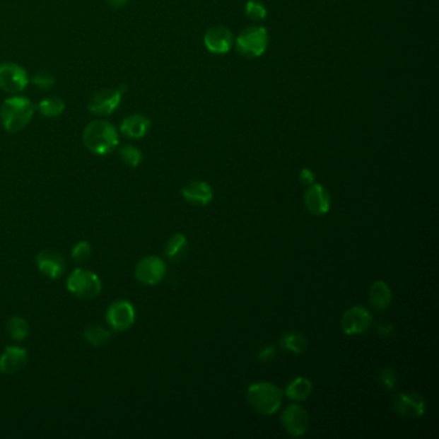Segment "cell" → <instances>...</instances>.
<instances>
[{
	"label": "cell",
	"instance_id": "cell-1",
	"mask_svg": "<svg viewBox=\"0 0 439 439\" xmlns=\"http://www.w3.org/2000/svg\"><path fill=\"white\" fill-rule=\"evenodd\" d=\"M83 142L94 155L105 156L115 151L119 146L117 130L108 122L94 120L88 124L83 131Z\"/></svg>",
	"mask_w": 439,
	"mask_h": 439
},
{
	"label": "cell",
	"instance_id": "cell-2",
	"mask_svg": "<svg viewBox=\"0 0 439 439\" xmlns=\"http://www.w3.org/2000/svg\"><path fill=\"white\" fill-rule=\"evenodd\" d=\"M35 108L25 97H11L3 102L0 119L8 133H18L25 129L34 117Z\"/></svg>",
	"mask_w": 439,
	"mask_h": 439
},
{
	"label": "cell",
	"instance_id": "cell-3",
	"mask_svg": "<svg viewBox=\"0 0 439 439\" xmlns=\"http://www.w3.org/2000/svg\"><path fill=\"white\" fill-rule=\"evenodd\" d=\"M283 392L272 382L252 384L246 392V399L254 410L262 415H274L281 407Z\"/></svg>",
	"mask_w": 439,
	"mask_h": 439
},
{
	"label": "cell",
	"instance_id": "cell-4",
	"mask_svg": "<svg viewBox=\"0 0 439 439\" xmlns=\"http://www.w3.org/2000/svg\"><path fill=\"white\" fill-rule=\"evenodd\" d=\"M67 290L80 299H93L100 295L102 282L92 271L78 268L67 279Z\"/></svg>",
	"mask_w": 439,
	"mask_h": 439
},
{
	"label": "cell",
	"instance_id": "cell-5",
	"mask_svg": "<svg viewBox=\"0 0 439 439\" xmlns=\"http://www.w3.org/2000/svg\"><path fill=\"white\" fill-rule=\"evenodd\" d=\"M268 33L262 26H252L242 31L236 40V49L246 58L260 57L268 47Z\"/></svg>",
	"mask_w": 439,
	"mask_h": 439
},
{
	"label": "cell",
	"instance_id": "cell-6",
	"mask_svg": "<svg viewBox=\"0 0 439 439\" xmlns=\"http://www.w3.org/2000/svg\"><path fill=\"white\" fill-rule=\"evenodd\" d=\"M127 88L122 86L117 89H101L90 97L88 108L95 115L108 116L120 106Z\"/></svg>",
	"mask_w": 439,
	"mask_h": 439
},
{
	"label": "cell",
	"instance_id": "cell-7",
	"mask_svg": "<svg viewBox=\"0 0 439 439\" xmlns=\"http://www.w3.org/2000/svg\"><path fill=\"white\" fill-rule=\"evenodd\" d=\"M373 313L363 305H354L346 310L341 317V330L346 335H360L368 332L373 324Z\"/></svg>",
	"mask_w": 439,
	"mask_h": 439
},
{
	"label": "cell",
	"instance_id": "cell-8",
	"mask_svg": "<svg viewBox=\"0 0 439 439\" xmlns=\"http://www.w3.org/2000/svg\"><path fill=\"white\" fill-rule=\"evenodd\" d=\"M28 71L16 64L0 65V89L7 93H21L29 86Z\"/></svg>",
	"mask_w": 439,
	"mask_h": 439
},
{
	"label": "cell",
	"instance_id": "cell-9",
	"mask_svg": "<svg viewBox=\"0 0 439 439\" xmlns=\"http://www.w3.org/2000/svg\"><path fill=\"white\" fill-rule=\"evenodd\" d=\"M106 320L115 332H125L136 322V310L131 303L117 300L108 307Z\"/></svg>",
	"mask_w": 439,
	"mask_h": 439
},
{
	"label": "cell",
	"instance_id": "cell-10",
	"mask_svg": "<svg viewBox=\"0 0 439 439\" xmlns=\"http://www.w3.org/2000/svg\"><path fill=\"white\" fill-rule=\"evenodd\" d=\"M394 411L404 418H420L425 414L426 404L423 396L415 392L398 393L393 401Z\"/></svg>",
	"mask_w": 439,
	"mask_h": 439
},
{
	"label": "cell",
	"instance_id": "cell-11",
	"mask_svg": "<svg viewBox=\"0 0 439 439\" xmlns=\"http://www.w3.org/2000/svg\"><path fill=\"white\" fill-rule=\"evenodd\" d=\"M165 274V262L155 255L146 257L136 267V277L138 281L150 286L158 285V282L163 281Z\"/></svg>",
	"mask_w": 439,
	"mask_h": 439
},
{
	"label": "cell",
	"instance_id": "cell-12",
	"mask_svg": "<svg viewBox=\"0 0 439 439\" xmlns=\"http://www.w3.org/2000/svg\"><path fill=\"white\" fill-rule=\"evenodd\" d=\"M281 424L283 429L293 437H302L305 434L310 424V418L307 411L300 404H290L282 412Z\"/></svg>",
	"mask_w": 439,
	"mask_h": 439
},
{
	"label": "cell",
	"instance_id": "cell-13",
	"mask_svg": "<svg viewBox=\"0 0 439 439\" xmlns=\"http://www.w3.org/2000/svg\"><path fill=\"white\" fill-rule=\"evenodd\" d=\"M304 205L310 214L324 216L332 209V197L324 186L313 183L304 194Z\"/></svg>",
	"mask_w": 439,
	"mask_h": 439
},
{
	"label": "cell",
	"instance_id": "cell-14",
	"mask_svg": "<svg viewBox=\"0 0 439 439\" xmlns=\"http://www.w3.org/2000/svg\"><path fill=\"white\" fill-rule=\"evenodd\" d=\"M183 199L194 206H206L214 199V191L205 180H192L182 188Z\"/></svg>",
	"mask_w": 439,
	"mask_h": 439
},
{
	"label": "cell",
	"instance_id": "cell-15",
	"mask_svg": "<svg viewBox=\"0 0 439 439\" xmlns=\"http://www.w3.org/2000/svg\"><path fill=\"white\" fill-rule=\"evenodd\" d=\"M204 43L211 53L224 54L230 52L233 45V36L226 26H214L206 31L204 36Z\"/></svg>",
	"mask_w": 439,
	"mask_h": 439
},
{
	"label": "cell",
	"instance_id": "cell-16",
	"mask_svg": "<svg viewBox=\"0 0 439 439\" xmlns=\"http://www.w3.org/2000/svg\"><path fill=\"white\" fill-rule=\"evenodd\" d=\"M37 268L42 274L52 280H57L65 274V259L59 252L54 250H44L36 257Z\"/></svg>",
	"mask_w": 439,
	"mask_h": 439
},
{
	"label": "cell",
	"instance_id": "cell-17",
	"mask_svg": "<svg viewBox=\"0 0 439 439\" xmlns=\"http://www.w3.org/2000/svg\"><path fill=\"white\" fill-rule=\"evenodd\" d=\"M28 363V352L20 346H7L0 357V371L12 375L20 373Z\"/></svg>",
	"mask_w": 439,
	"mask_h": 439
},
{
	"label": "cell",
	"instance_id": "cell-18",
	"mask_svg": "<svg viewBox=\"0 0 439 439\" xmlns=\"http://www.w3.org/2000/svg\"><path fill=\"white\" fill-rule=\"evenodd\" d=\"M151 128V122L141 114L130 115L125 117L120 125V131L125 137L139 139L144 138Z\"/></svg>",
	"mask_w": 439,
	"mask_h": 439
},
{
	"label": "cell",
	"instance_id": "cell-19",
	"mask_svg": "<svg viewBox=\"0 0 439 439\" xmlns=\"http://www.w3.org/2000/svg\"><path fill=\"white\" fill-rule=\"evenodd\" d=\"M368 298L375 310H387L392 302V290L387 282L375 281L368 290Z\"/></svg>",
	"mask_w": 439,
	"mask_h": 439
},
{
	"label": "cell",
	"instance_id": "cell-20",
	"mask_svg": "<svg viewBox=\"0 0 439 439\" xmlns=\"http://www.w3.org/2000/svg\"><path fill=\"white\" fill-rule=\"evenodd\" d=\"M312 389L313 387H312V382L310 379H307L304 376H299V377H296L294 380L288 382V387L285 389V396L291 401L303 402L310 396Z\"/></svg>",
	"mask_w": 439,
	"mask_h": 439
},
{
	"label": "cell",
	"instance_id": "cell-21",
	"mask_svg": "<svg viewBox=\"0 0 439 439\" xmlns=\"http://www.w3.org/2000/svg\"><path fill=\"white\" fill-rule=\"evenodd\" d=\"M188 252V241L185 235L175 233L174 236L169 238L166 244L165 254L168 259L170 262H180L186 258Z\"/></svg>",
	"mask_w": 439,
	"mask_h": 439
},
{
	"label": "cell",
	"instance_id": "cell-22",
	"mask_svg": "<svg viewBox=\"0 0 439 439\" xmlns=\"http://www.w3.org/2000/svg\"><path fill=\"white\" fill-rule=\"evenodd\" d=\"M307 338L299 332H285L280 339V346L283 351L293 354H302L307 351Z\"/></svg>",
	"mask_w": 439,
	"mask_h": 439
},
{
	"label": "cell",
	"instance_id": "cell-23",
	"mask_svg": "<svg viewBox=\"0 0 439 439\" xmlns=\"http://www.w3.org/2000/svg\"><path fill=\"white\" fill-rule=\"evenodd\" d=\"M37 110L45 117H58L65 111V102L59 97H47L37 103Z\"/></svg>",
	"mask_w": 439,
	"mask_h": 439
},
{
	"label": "cell",
	"instance_id": "cell-24",
	"mask_svg": "<svg viewBox=\"0 0 439 439\" xmlns=\"http://www.w3.org/2000/svg\"><path fill=\"white\" fill-rule=\"evenodd\" d=\"M84 338L90 346H102L110 340L111 334L101 324H90L84 332Z\"/></svg>",
	"mask_w": 439,
	"mask_h": 439
},
{
	"label": "cell",
	"instance_id": "cell-25",
	"mask_svg": "<svg viewBox=\"0 0 439 439\" xmlns=\"http://www.w3.org/2000/svg\"><path fill=\"white\" fill-rule=\"evenodd\" d=\"M8 335L15 340H25L29 335V324L21 317H13L7 326Z\"/></svg>",
	"mask_w": 439,
	"mask_h": 439
},
{
	"label": "cell",
	"instance_id": "cell-26",
	"mask_svg": "<svg viewBox=\"0 0 439 439\" xmlns=\"http://www.w3.org/2000/svg\"><path fill=\"white\" fill-rule=\"evenodd\" d=\"M120 158L125 165L130 166V168H137L142 163L144 155H142V152L138 150L137 147H134L131 144H127L120 148Z\"/></svg>",
	"mask_w": 439,
	"mask_h": 439
},
{
	"label": "cell",
	"instance_id": "cell-27",
	"mask_svg": "<svg viewBox=\"0 0 439 439\" xmlns=\"http://www.w3.org/2000/svg\"><path fill=\"white\" fill-rule=\"evenodd\" d=\"M379 382L385 390H394L398 382V375L396 370L392 368H384L379 374Z\"/></svg>",
	"mask_w": 439,
	"mask_h": 439
},
{
	"label": "cell",
	"instance_id": "cell-28",
	"mask_svg": "<svg viewBox=\"0 0 439 439\" xmlns=\"http://www.w3.org/2000/svg\"><path fill=\"white\" fill-rule=\"evenodd\" d=\"M71 254L72 258L76 262H79V263L87 262L92 255V246L89 245V242L87 241H80L72 247Z\"/></svg>",
	"mask_w": 439,
	"mask_h": 439
},
{
	"label": "cell",
	"instance_id": "cell-29",
	"mask_svg": "<svg viewBox=\"0 0 439 439\" xmlns=\"http://www.w3.org/2000/svg\"><path fill=\"white\" fill-rule=\"evenodd\" d=\"M246 15L249 18H252L254 21H260L263 18H266L267 11L263 4H260L259 1H247L246 4Z\"/></svg>",
	"mask_w": 439,
	"mask_h": 439
},
{
	"label": "cell",
	"instance_id": "cell-30",
	"mask_svg": "<svg viewBox=\"0 0 439 439\" xmlns=\"http://www.w3.org/2000/svg\"><path fill=\"white\" fill-rule=\"evenodd\" d=\"M33 81L35 87L40 88V89H49L54 86L56 80L48 72H37Z\"/></svg>",
	"mask_w": 439,
	"mask_h": 439
},
{
	"label": "cell",
	"instance_id": "cell-31",
	"mask_svg": "<svg viewBox=\"0 0 439 439\" xmlns=\"http://www.w3.org/2000/svg\"><path fill=\"white\" fill-rule=\"evenodd\" d=\"M274 356H276V349H274V346H267L257 354V361L266 363L268 361L274 360Z\"/></svg>",
	"mask_w": 439,
	"mask_h": 439
},
{
	"label": "cell",
	"instance_id": "cell-32",
	"mask_svg": "<svg viewBox=\"0 0 439 439\" xmlns=\"http://www.w3.org/2000/svg\"><path fill=\"white\" fill-rule=\"evenodd\" d=\"M299 180L302 182L303 185L310 186V185L315 183L316 175H315V173H313L310 169H308V168H304V169H302L300 174H299Z\"/></svg>",
	"mask_w": 439,
	"mask_h": 439
},
{
	"label": "cell",
	"instance_id": "cell-33",
	"mask_svg": "<svg viewBox=\"0 0 439 439\" xmlns=\"http://www.w3.org/2000/svg\"><path fill=\"white\" fill-rule=\"evenodd\" d=\"M394 327L390 324H376V332L382 336V338H390L393 335Z\"/></svg>",
	"mask_w": 439,
	"mask_h": 439
},
{
	"label": "cell",
	"instance_id": "cell-34",
	"mask_svg": "<svg viewBox=\"0 0 439 439\" xmlns=\"http://www.w3.org/2000/svg\"><path fill=\"white\" fill-rule=\"evenodd\" d=\"M127 1L128 0H107L108 6L110 7L115 8H123L124 6H127Z\"/></svg>",
	"mask_w": 439,
	"mask_h": 439
}]
</instances>
